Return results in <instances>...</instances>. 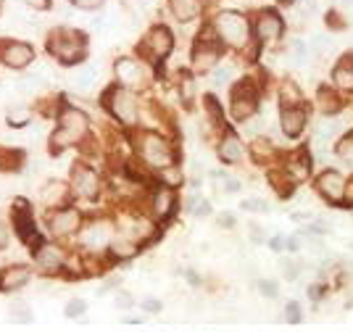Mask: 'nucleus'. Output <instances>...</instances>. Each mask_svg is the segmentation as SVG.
I'll use <instances>...</instances> for the list:
<instances>
[{
    "mask_svg": "<svg viewBox=\"0 0 353 332\" xmlns=\"http://www.w3.org/2000/svg\"><path fill=\"white\" fill-rule=\"evenodd\" d=\"M285 246H288V240H285V237H274V240H272V251H282Z\"/></svg>",
    "mask_w": 353,
    "mask_h": 332,
    "instance_id": "nucleus-39",
    "label": "nucleus"
},
{
    "mask_svg": "<svg viewBox=\"0 0 353 332\" xmlns=\"http://www.w3.org/2000/svg\"><path fill=\"white\" fill-rule=\"evenodd\" d=\"M216 156H219V161L227 164V166H232V164H237V161L243 159V143L237 140V135L227 132V135L221 137L219 148H216Z\"/></svg>",
    "mask_w": 353,
    "mask_h": 332,
    "instance_id": "nucleus-16",
    "label": "nucleus"
},
{
    "mask_svg": "<svg viewBox=\"0 0 353 332\" xmlns=\"http://www.w3.org/2000/svg\"><path fill=\"white\" fill-rule=\"evenodd\" d=\"M105 108L108 114L117 119L119 124L124 127H134L137 119H140V108H137V101H134L132 90L127 87H114L105 92Z\"/></svg>",
    "mask_w": 353,
    "mask_h": 332,
    "instance_id": "nucleus-5",
    "label": "nucleus"
},
{
    "mask_svg": "<svg viewBox=\"0 0 353 332\" xmlns=\"http://www.w3.org/2000/svg\"><path fill=\"white\" fill-rule=\"evenodd\" d=\"M161 179L166 182V188H176V185L182 182V174H179V169L169 166V169H163L161 172Z\"/></svg>",
    "mask_w": 353,
    "mask_h": 332,
    "instance_id": "nucleus-29",
    "label": "nucleus"
},
{
    "mask_svg": "<svg viewBox=\"0 0 353 332\" xmlns=\"http://www.w3.org/2000/svg\"><path fill=\"white\" fill-rule=\"evenodd\" d=\"M343 6H348V8H353V0H343Z\"/></svg>",
    "mask_w": 353,
    "mask_h": 332,
    "instance_id": "nucleus-42",
    "label": "nucleus"
},
{
    "mask_svg": "<svg viewBox=\"0 0 353 332\" xmlns=\"http://www.w3.org/2000/svg\"><path fill=\"white\" fill-rule=\"evenodd\" d=\"M24 6H30L34 11H45V8H50V0H21Z\"/></svg>",
    "mask_w": 353,
    "mask_h": 332,
    "instance_id": "nucleus-33",
    "label": "nucleus"
},
{
    "mask_svg": "<svg viewBox=\"0 0 353 332\" xmlns=\"http://www.w3.org/2000/svg\"><path fill=\"white\" fill-rule=\"evenodd\" d=\"M90 132V119L85 111L79 108H63L59 114V127L53 132L50 143H53V150H61V148H69V145L82 143Z\"/></svg>",
    "mask_w": 353,
    "mask_h": 332,
    "instance_id": "nucleus-3",
    "label": "nucleus"
},
{
    "mask_svg": "<svg viewBox=\"0 0 353 332\" xmlns=\"http://www.w3.org/2000/svg\"><path fill=\"white\" fill-rule=\"evenodd\" d=\"M319 108H322L324 114H335V111H340V101L338 95L332 92V90H319Z\"/></svg>",
    "mask_w": 353,
    "mask_h": 332,
    "instance_id": "nucleus-26",
    "label": "nucleus"
},
{
    "mask_svg": "<svg viewBox=\"0 0 353 332\" xmlns=\"http://www.w3.org/2000/svg\"><path fill=\"white\" fill-rule=\"evenodd\" d=\"M309 169H311V161L306 153H293V156L288 159V164H285V172H288V177H290L293 182L303 179V177L309 174Z\"/></svg>",
    "mask_w": 353,
    "mask_h": 332,
    "instance_id": "nucleus-23",
    "label": "nucleus"
},
{
    "mask_svg": "<svg viewBox=\"0 0 353 332\" xmlns=\"http://www.w3.org/2000/svg\"><path fill=\"white\" fill-rule=\"evenodd\" d=\"M114 74H117L119 79V87H127V90L145 85L148 77H150L148 66L140 58H119L117 64H114Z\"/></svg>",
    "mask_w": 353,
    "mask_h": 332,
    "instance_id": "nucleus-10",
    "label": "nucleus"
},
{
    "mask_svg": "<svg viewBox=\"0 0 353 332\" xmlns=\"http://www.w3.org/2000/svg\"><path fill=\"white\" fill-rule=\"evenodd\" d=\"M253 156H256V161H269L274 156V148L269 140H256L253 143Z\"/></svg>",
    "mask_w": 353,
    "mask_h": 332,
    "instance_id": "nucleus-27",
    "label": "nucleus"
},
{
    "mask_svg": "<svg viewBox=\"0 0 353 332\" xmlns=\"http://www.w3.org/2000/svg\"><path fill=\"white\" fill-rule=\"evenodd\" d=\"M69 190L63 182H48L43 190H40V198H43V203L48 206V208H63L61 203L66 201V195H69Z\"/></svg>",
    "mask_w": 353,
    "mask_h": 332,
    "instance_id": "nucleus-19",
    "label": "nucleus"
},
{
    "mask_svg": "<svg viewBox=\"0 0 353 332\" xmlns=\"http://www.w3.org/2000/svg\"><path fill=\"white\" fill-rule=\"evenodd\" d=\"M6 246H8V230L0 224V251H3Z\"/></svg>",
    "mask_w": 353,
    "mask_h": 332,
    "instance_id": "nucleus-38",
    "label": "nucleus"
},
{
    "mask_svg": "<svg viewBox=\"0 0 353 332\" xmlns=\"http://www.w3.org/2000/svg\"><path fill=\"white\" fill-rule=\"evenodd\" d=\"M303 101V92H301V87L295 85L293 79H285L280 85V103L282 108H298Z\"/></svg>",
    "mask_w": 353,
    "mask_h": 332,
    "instance_id": "nucleus-25",
    "label": "nucleus"
},
{
    "mask_svg": "<svg viewBox=\"0 0 353 332\" xmlns=\"http://www.w3.org/2000/svg\"><path fill=\"white\" fill-rule=\"evenodd\" d=\"M345 201L353 203V179L348 182V188H345Z\"/></svg>",
    "mask_w": 353,
    "mask_h": 332,
    "instance_id": "nucleus-40",
    "label": "nucleus"
},
{
    "mask_svg": "<svg viewBox=\"0 0 353 332\" xmlns=\"http://www.w3.org/2000/svg\"><path fill=\"white\" fill-rule=\"evenodd\" d=\"M101 190V179L90 166H77L72 172V193L79 198H95Z\"/></svg>",
    "mask_w": 353,
    "mask_h": 332,
    "instance_id": "nucleus-13",
    "label": "nucleus"
},
{
    "mask_svg": "<svg viewBox=\"0 0 353 332\" xmlns=\"http://www.w3.org/2000/svg\"><path fill=\"white\" fill-rule=\"evenodd\" d=\"M266 235L261 227H256V224H250V240H264Z\"/></svg>",
    "mask_w": 353,
    "mask_h": 332,
    "instance_id": "nucleus-36",
    "label": "nucleus"
},
{
    "mask_svg": "<svg viewBox=\"0 0 353 332\" xmlns=\"http://www.w3.org/2000/svg\"><path fill=\"white\" fill-rule=\"evenodd\" d=\"M140 50H143L148 58H153V61H163V58L174 50V35L163 27V24H159V27H153L145 35Z\"/></svg>",
    "mask_w": 353,
    "mask_h": 332,
    "instance_id": "nucleus-9",
    "label": "nucleus"
},
{
    "mask_svg": "<svg viewBox=\"0 0 353 332\" xmlns=\"http://www.w3.org/2000/svg\"><path fill=\"white\" fill-rule=\"evenodd\" d=\"M256 114H259V90H256L253 82L243 79L232 90V116L237 121H245V119Z\"/></svg>",
    "mask_w": 353,
    "mask_h": 332,
    "instance_id": "nucleus-7",
    "label": "nucleus"
},
{
    "mask_svg": "<svg viewBox=\"0 0 353 332\" xmlns=\"http://www.w3.org/2000/svg\"><path fill=\"white\" fill-rule=\"evenodd\" d=\"M230 74H232V69H230V66H219V69L214 72V82H216V85H224V82L230 79Z\"/></svg>",
    "mask_w": 353,
    "mask_h": 332,
    "instance_id": "nucleus-32",
    "label": "nucleus"
},
{
    "mask_svg": "<svg viewBox=\"0 0 353 332\" xmlns=\"http://www.w3.org/2000/svg\"><path fill=\"white\" fill-rule=\"evenodd\" d=\"M345 188H348V182L343 179V174H340L338 169H324V172L316 177V193L322 195L324 201H330V203L345 201Z\"/></svg>",
    "mask_w": 353,
    "mask_h": 332,
    "instance_id": "nucleus-11",
    "label": "nucleus"
},
{
    "mask_svg": "<svg viewBox=\"0 0 353 332\" xmlns=\"http://www.w3.org/2000/svg\"><path fill=\"white\" fill-rule=\"evenodd\" d=\"M79 227H82V214L77 208H69V206L56 208V214L50 217V230L56 235H74Z\"/></svg>",
    "mask_w": 353,
    "mask_h": 332,
    "instance_id": "nucleus-14",
    "label": "nucleus"
},
{
    "mask_svg": "<svg viewBox=\"0 0 353 332\" xmlns=\"http://www.w3.org/2000/svg\"><path fill=\"white\" fill-rule=\"evenodd\" d=\"M280 6H290V3H295V0H277Z\"/></svg>",
    "mask_w": 353,
    "mask_h": 332,
    "instance_id": "nucleus-41",
    "label": "nucleus"
},
{
    "mask_svg": "<svg viewBox=\"0 0 353 332\" xmlns=\"http://www.w3.org/2000/svg\"><path fill=\"white\" fill-rule=\"evenodd\" d=\"M211 29L219 37V43L230 45V48H245L253 37V21L237 11H219L211 19Z\"/></svg>",
    "mask_w": 353,
    "mask_h": 332,
    "instance_id": "nucleus-1",
    "label": "nucleus"
},
{
    "mask_svg": "<svg viewBox=\"0 0 353 332\" xmlns=\"http://www.w3.org/2000/svg\"><path fill=\"white\" fill-rule=\"evenodd\" d=\"M288 311H290V314H288L290 322H298V319H301V314H298V304H290L288 306Z\"/></svg>",
    "mask_w": 353,
    "mask_h": 332,
    "instance_id": "nucleus-37",
    "label": "nucleus"
},
{
    "mask_svg": "<svg viewBox=\"0 0 353 332\" xmlns=\"http://www.w3.org/2000/svg\"><path fill=\"white\" fill-rule=\"evenodd\" d=\"M243 208H245V211H253V214H256V211H259V214H264L266 203L264 201H256V198H248V201H243Z\"/></svg>",
    "mask_w": 353,
    "mask_h": 332,
    "instance_id": "nucleus-31",
    "label": "nucleus"
},
{
    "mask_svg": "<svg viewBox=\"0 0 353 332\" xmlns=\"http://www.w3.org/2000/svg\"><path fill=\"white\" fill-rule=\"evenodd\" d=\"M280 130L288 137H301V132L306 130V111H303V106H298V108H282Z\"/></svg>",
    "mask_w": 353,
    "mask_h": 332,
    "instance_id": "nucleus-15",
    "label": "nucleus"
},
{
    "mask_svg": "<svg viewBox=\"0 0 353 332\" xmlns=\"http://www.w3.org/2000/svg\"><path fill=\"white\" fill-rule=\"evenodd\" d=\"M338 153H340V159L345 161L348 166H353V135L351 137H345V140H340Z\"/></svg>",
    "mask_w": 353,
    "mask_h": 332,
    "instance_id": "nucleus-28",
    "label": "nucleus"
},
{
    "mask_svg": "<svg viewBox=\"0 0 353 332\" xmlns=\"http://www.w3.org/2000/svg\"><path fill=\"white\" fill-rule=\"evenodd\" d=\"M30 280V269L27 266H8L0 272V288L3 290H19L21 285H27Z\"/></svg>",
    "mask_w": 353,
    "mask_h": 332,
    "instance_id": "nucleus-18",
    "label": "nucleus"
},
{
    "mask_svg": "<svg viewBox=\"0 0 353 332\" xmlns=\"http://www.w3.org/2000/svg\"><path fill=\"white\" fill-rule=\"evenodd\" d=\"M48 50L53 58H59L61 64H79L88 56V37L77 29H53L48 37Z\"/></svg>",
    "mask_w": 353,
    "mask_h": 332,
    "instance_id": "nucleus-2",
    "label": "nucleus"
},
{
    "mask_svg": "<svg viewBox=\"0 0 353 332\" xmlns=\"http://www.w3.org/2000/svg\"><path fill=\"white\" fill-rule=\"evenodd\" d=\"M77 8H85V11H98L105 0H72Z\"/></svg>",
    "mask_w": 353,
    "mask_h": 332,
    "instance_id": "nucleus-30",
    "label": "nucleus"
},
{
    "mask_svg": "<svg viewBox=\"0 0 353 332\" xmlns=\"http://www.w3.org/2000/svg\"><path fill=\"white\" fill-rule=\"evenodd\" d=\"M332 82L343 92H351L353 90V56H343L338 66L332 69Z\"/></svg>",
    "mask_w": 353,
    "mask_h": 332,
    "instance_id": "nucleus-17",
    "label": "nucleus"
},
{
    "mask_svg": "<svg viewBox=\"0 0 353 332\" xmlns=\"http://www.w3.org/2000/svg\"><path fill=\"white\" fill-rule=\"evenodd\" d=\"M172 206H174V193L169 188H161L153 193V201H150V211H153V217H169L172 214Z\"/></svg>",
    "mask_w": 353,
    "mask_h": 332,
    "instance_id": "nucleus-20",
    "label": "nucleus"
},
{
    "mask_svg": "<svg viewBox=\"0 0 353 332\" xmlns=\"http://www.w3.org/2000/svg\"><path fill=\"white\" fill-rule=\"evenodd\" d=\"M34 50L30 43H21V40H8V43H0V61L11 69H24L30 66Z\"/></svg>",
    "mask_w": 353,
    "mask_h": 332,
    "instance_id": "nucleus-12",
    "label": "nucleus"
},
{
    "mask_svg": "<svg viewBox=\"0 0 353 332\" xmlns=\"http://www.w3.org/2000/svg\"><path fill=\"white\" fill-rule=\"evenodd\" d=\"M169 8L179 21H192L201 14V0H169Z\"/></svg>",
    "mask_w": 353,
    "mask_h": 332,
    "instance_id": "nucleus-22",
    "label": "nucleus"
},
{
    "mask_svg": "<svg viewBox=\"0 0 353 332\" xmlns=\"http://www.w3.org/2000/svg\"><path fill=\"white\" fill-rule=\"evenodd\" d=\"M282 266H285V277H288V280H295V277H298V266H295L293 261H282Z\"/></svg>",
    "mask_w": 353,
    "mask_h": 332,
    "instance_id": "nucleus-34",
    "label": "nucleus"
},
{
    "mask_svg": "<svg viewBox=\"0 0 353 332\" xmlns=\"http://www.w3.org/2000/svg\"><path fill=\"white\" fill-rule=\"evenodd\" d=\"M282 32H285V21H282V16L277 14V11H272V8L259 11L256 19H253V35H256V40L261 45L277 43L282 37Z\"/></svg>",
    "mask_w": 353,
    "mask_h": 332,
    "instance_id": "nucleus-8",
    "label": "nucleus"
},
{
    "mask_svg": "<svg viewBox=\"0 0 353 332\" xmlns=\"http://www.w3.org/2000/svg\"><path fill=\"white\" fill-rule=\"evenodd\" d=\"M206 32L198 37V43L192 48V69L198 74H206V72H211V69H216V64H219V58H221L219 37H216V35L208 37Z\"/></svg>",
    "mask_w": 353,
    "mask_h": 332,
    "instance_id": "nucleus-6",
    "label": "nucleus"
},
{
    "mask_svg": "<svg viewBox=\"0 0 353 332\" xmlns=\"http://www.w3.org/2000/svg\"><path fill=\"white\" fill-rule=\"evenodd\" d=\"M137 153L140 159L145 161L150 169H169L174 166V148L163 140L161 135H153V132H143L137 137Z\"/></svg>",
    "mask_w": 353,
    "mask_h": 332,
    "instance_id": "nucleus-4",
    "label": "nucleus"
},
{
    "mask_svg": "<svg viewBox=\"0 0 353 332\" xmlns=\"http://www.w3.org/2000/svg\"><path fill=\"white\" fill-rule=\"evenodd\" d=\"M274 288H277V285H274V282H269V280H264V282H261V293H264V295H269V298L277 293Z\"/></svg>",
    "mask_w": 353,
    "mask_h": 332,
    "instance_id": "nucleus-35",
    "label": "nucleus"
},
{
    "mask_svg": "<svg viewBox=\"0 0 353 332\" xmlns=\"http://www.w3.org/2000/svg\"><path fill=\"white\" fill-rule=\"evenodd\" d=\"M111 243V227L98 222V224H90L88 232H85V246L90 248H103Z\"/></svg>",
    "mask_w": 353,
    "mask_h": 332,
    "instance_id": "nucleus-21",
    "label": "nucleus"
},
{
    "mask_svg": "<svg viewBox=\"0 0 353 332\" xmlns=\"http://www.w3.org/2000/svg\"><path fill=\"white\" fill-rule=\"evenodd\" d=\"M0 8H3V0H0Z\"/></svg>",
    "mask_w": 353,
    "mask_h": 332,
    "instance_id": "nucleus-43",
    "label": "nucleus"
},
{
    "mask_svg": "<svg viewBox=\"0 0 353 332\" xmlns=\"http://www.w3.org/2000/svg\"><path fill=\"white\" fill-rule=\"evenodd\" d=\"M37 261H40L43 269L56 272V269L63 266V253H61V248H56V246H40V251H37Z\"/></svg>",
    "mask_w": 353,
    "mask_h": 332,
    "instance_id": "nucleus-24",
    "label": "nucleus"
}]
</instances>
